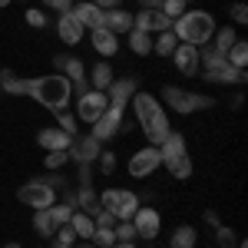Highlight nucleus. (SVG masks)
Wrapping results in <instances>:
<instances>
[{
  "label": "nucleus",
  "instance_id": "nucleus-1",
  "mask_svg": "<svg viewBox=\"0 0 248 248\" xmlns=\"http://www.w3.org/2000/svg\"><path fill=\"white\" fill-rule=\"evenodd\" d=\"M0 86L7 90V93L14 96H27V99H33L40 103L43 109H50V113H60V109H70V99H73V86H70V79L63 77V73H46V77H14L10 70H3L0 73Z\"/></svg>",
  "mask_w": 248,
  "mask_h": 248
},
{
  "label": "nucleus",
  "instance_id": "nucleus-2",
  "mask_svg": "<svg viewBox=\"0 0 248 248\" xmlns=\"http://www.w3.org/2000/svg\"><path fill=\"white\" fill-rule=\"evenodd\" d=\"M133 109H136V123H139V129L146 133L149 139V146H162V139L172 133L169 126V116L162 109V103L155 99L153 93H133Z\"/></svg>",
  "mask_w": 248,
  "mask_h": 248
},
{
  "label": "nucleus",
  "instance_id": "nucleus-3",
  "mask_svg": "<svg viewBox=\"0 0 248 248\" xmlns=\"http://www.w3.org/2000/svg\"><path fill=\"white\" fill-rule=\"evenodd\" d=\"M218 27L209 10H186L182 17L172 20V33L179 43H192V46H205Z\"/></svg>",
  "mask_w": 248,
  "mask_h": 248
},
{
  "label": "nucleus",
  "instance_id": "nucleus-4",
  "mask_svg": "<svg viewBox=\"0 0 248 248\" xmlns=\"http://www.w3.org/2000/svg\"><path fill=\"white\" fill-rule=\"evenodd\" d=\"M199 77L202 79H209V83H218V86H242L248 79L245 70H235L229 60L222 57L218 50H212L209 43L202 46V53H199Z\"/></svg>",
  "mask_w": 248,
  "mask_h": 248
},
{
  "label": "nucleus",
  "instance_id": "nucleus-5",
  "mask_svg": "<svg viewBox=\"0 0 248 248\" xmlns=\"http://www.w3.org/2000/svg\"><path fill=\"white\" fill-rule=\"evenodd\" d=\"M162 99L169 103V109H175L179 116L199 113V109H212L215 99L202 93H192V90H182V86H162Z\"/></svg>",
  "mask_w": 248,
  "mask_h": 248
},
{
  "label": "nucleus",
  "instance_id": "nucleus-6",
  "mask_svg": "<svg viewBox=\"0 0 248 248\" xmlns=\"http://www.w3.org/2000/svg\"><path fill=\"white\" fill-rule=\"evenodd\" d=\"M99 205L106 212H113L116 222H129L136 215V209H139V195L129 189H106V192H99Z\"/></svg>",
  "mask_w": 248,
  "mask_h": 248
},
{
  "label": "nucleus",
  "instance_id": "nucleus-7",
  "mask_svg": "<svg viewBox=\"0 0 248 248\" xmlns=\"http://www.w3.org/2000/svg\"><path fill=\"white\" fill-rule=\"evenodd\" d=\"M17 199L23 205H30V209H50V205H57V189H50L46 182H23L17 189Z\"/></svg>",
  "mask_w": 248,
  "mask_h": 248
},
{
  "label": "nucleus",
  "instance_id": "nucleus-8",
  "mask_svg": "<svg viewBox=\"0 0 248 248\" xmlns=\"http://www.w3.org/2000/svg\"><path fill=\"white\" fill-rule=\"evenodd\" d=\"M162 166V155H159V146H146V149H136L126 162V172L133 179H149L155 169Z\"/></svg>",
  "mask_w": 248,
  "mask_h": 248
},
{
  "label": "nucleus",
  "instance_id": "nucleus-9",
  "mask_svg": "<svg viewBox=\"0 0 248 248\" xmlns=\"http://www.w3.org/2000/svg\"><path fill=\"white\" fill-rule=\"evenodd\" d=\"M106 106H109V96L103 93V90H93V86H90L83 96H77V116L83 119V123H90V126L106 113Z\"/></svg>",
  "mask_w": 248,
  "mask_h": 248
},
{
  "label": "nucleus",
  "instance_id": "nucleus-10",
  "mask_svg": "<svg viewBox=\"0 0 248 248\" xmlns=\"http://www.w3.org/2000/svg\"><path fill=\"white\" fill-rule=\"evenodd\" d=\"M53 66L66 73L70 86H73V96H83L86 90H90V73H86V66H83V60H79V57H57V60H53Z\"/></svg>",
  "mask_w": 248,
  "mask_h": 248
},
{
  "label": "nucleus",
  "instance_id": "nucleus-11",
  "mask_svg": "<svg viewBox=\"0 0 248 248\" xmlns=\"http://www.w3.org/2000/svg\"><path fill=\"white\" fill-rule=\"evenodd\" d=\"M129 222H133V229H136V238H146V242H155V235L162 229V215L153 205H139Z\"/></svg>",
  "mask_w": 248,
  "mask_h": 248
},
{
  "label": "nucleus",
  "instance_id": "nucleus-12",
  "mask_svg": "<svg viewBox=\"0 0 248 248\" xmlns=\"http://www.w3.org/2000/svg\"><path fill=\"white\" fill-rule=\"evenodd\" d=\"M99 146H103V142H96L93 136H77L66 153H70V159H73L77 166H93L96 159H99V153H103Z\"/></svg>",
  "mask_w": 248,
  "mask_h": 248
},
{
  "label": "nucleus",
  "instance_id": "nucleus-13",
  "mask_svg": "<svg viewBox=\"0 0 248 248\" xmlns=\"http://www.w3.org/2000/svg\"><path fill=\"white\" fill-rule=\"evenodd\" d=\"M133 30L162 33V30H172V17H166L162 10H139V14H133Z\"/></svg>",
  "mask_w": 248,
  "mask_h": 248
},
{
  "label": "nucleus",
  "instance_id": "nucleus-14",
  "mask_svg": "<svg viewBox=\"0 0 248 248\" xmlns=\"http://www.w3.org/2000/svg\"><path fill=\"white\" fill-rule=\"evenodd\" d=\"M172 60H175V66H179V73H186V77H199V46H192V43H179V46L172 50Z\"/></svg>",
  "mask_w": 248,
  "mask_h": 248
},
{
  "label": "nucleus",
  "instance_id": "nucleus-15",
  "mask_svg": "<svg viewBox=\"0 0 248 248\" xmlns=\"http://www.w3.org/2000/svg\"><path fill=\"white\" fill-rule=\"evenodd\" d=\"M73 139H77V136H70V133H63L60 126H53V129H40L37 133V146L46 149V153H57V149H70Z\"/></svg>",
  "mask_w": 248,
  "mask_h": 248
},
{
  "label": "nucleus",
  "instance_id": "nucleus-16",
  "mask_svg": "<svg viewBox=\"0 0 248 248\" xmlns=\"http://www.w3.org/2000/svg\"><path fill=\"white\" fill-rule=\"evenodd\" d=\"M57 33H60V40L70 43V46H77L79 40H83V23L73 17V10H66V14L57 17Z\"/></svg>",
  "mask_w": 248,
  "mask_h": 248
},
{
  "label": "nucleus",
  "instance_id": "nucleus-17",
  "mask_svg": "<svg viewBox=\"0 0 248 248\" xmlns=\"http://www.w3.org/2000/svg\"><path fill=\"white\" fill-rule=\"evenodd\" d=\"M103 27L109 30V33H129L133 30V14L129 10H123V7H113V10H103Z\"/></svg>",
  "mask_w": 248,
  "mask_h": 248
},
{
  "label": "nucleus",
  "instance_id": "nucleus-18",
  "mask_svg": "<svg viewBox=\"0 0 248 248\" xmlns=\"http://www.w3.org/2000/svg\"><path fill=\"white\" fill-rule=\"evenodd\" d=\"M90 43L96 46V53H99V57H116V53H119V37H116V33H109L106 27L90 30Z\"/></svg>",
  "mask_w": 248,
  "mask_h": 248
},
{
  "label": "nucleus",
  "instance_id": "nucleus-19",
  "mask_svg": "<svg viewBox=\"0 0 248 248\" xmlns=\"http://www.w3.org/2000/svg\"><path fill=\"white\" fill-rule=\"evenodd\" d=\"M73 17L83 23V30H99L103 27V10L96 3H90V0H83V3L73 7Z\"/></svg>",
  "mask_w": 248,
  "mask_h": 248
},
{
  "label": "nucleus",
  "instance_id": "nucleus-20",
  "mask_svg": "<svg viewBox=\"0 0 248 248\" xmlns=\"http://www.w3.org/2000/svg\"><path fill=\"white\" fill-rule=\"evenodd\" d=\"M136 90H139V79L136 77H123V79H113V86L106 90V96H109L113 103H123V106H126V103L133 99Z\"/></svg>",
  "mask_w": 248,
  "mask_h": 248
},
{
  "label": "nucleus",
  "instance_id": "nucleus-21",
  "mask_svg": "<svg viewBox=\"0 0 248 248\" xmlns=\"http://www.w3.org/2000/svg\"><path fill=\"white\" fill-rule=\"evenodd\" d=\"M113 79H116V73H113V66H109L106 60L96 63L93 70H90V86H93V90H103V93H106V90L113 86Z\"/></svg>",
  "mask_w": 248,
  "mask_h": 248
},
{
  "label": "nucleus",
  "instance_id": "nucleus-22",
  "mask_svg": "<svg viewBox=\"0 0 248 248\" xmlns=\"http://www.w3.org/2000/svg\"><path fill=\"white\" fill-rule=\"evenodd\" d=\"M77 209H79V212H86L90 218H93L96 212L103 209V205H99V195H96L93 186H79V192H77Z\"/></svg>",
  "mask_w": 248,
  "mask_h": 248
},
{
  "label": "nucleus",
  "instance_id": "nucleus-23",
  "mask_svg": "<svg viewBox=\"0 0 248 248\" xmlns=\"http://www.w3.org/2000/svg\"><path fill=\"white\" fill-rule=\"evenodd\" d=\"M70 229L77 232V238H83V242H93L96 222L86 215V212H73V215H70Z\"/></svg>",
  "mask_w": 248,
  "mask_h": 248
},
{
  "label": "nucleus",
  "instance_id": "nucleus-24",
  "mask_svg": "<svg viewBox=\"0 0 248 248\" xmlns=\"http://www.w3.org/2000/svg\"><path fill=\"white\" fill-rule=\"evenodd\" d=\"M182 153H186V136L172 129V133L162 139V146H159V155H162V162H166V159H175V155H182Z\"/></svg>",
  "mask_w": 248,
  "mask_h": 248
},
{
  "label": "nucleus",
  "instance_id": "nucleus-25",
  "mask_svg": "<svg viewBox=\"0 0 248 248\" xmlns=\"http://www.w3.org/2000/svg\"><path fill=\"white\" fill-rule=\"evenodd\" d=\"M126 43H129V50H133L136 57H149L153 53V37L142 33V30H129L126 33Z\"/></svg>",
  "mask_w": 248,
  "mask_h": 248
},
{
  "label": "nucleus",
  "instance_id": "nucleus-26",
  "mask_svg": "<svg viewBox=\"0 0 248 248\" xmlns=\"http://www.w3.org/2000/svg\"><path fill=\"white\" fill-rule=\"evenodd\" d=\"M33 229H37L40 238H53V232H57L53 212H50V209H37V212H33Z\"/></svg>",
  "mask_w": 248,
  "mask_h": 248
},
{
  "label": "nucleus",
  "instance_id": "nucleus-27",
  "mask_svg": "<svg viewBox=\"0 0 248 248\" xmlns=\"http://www.w3.org/2000/svg\"><path fill=\"white\" fill-rule=\"evenodd\" d=\"M162 166L169 169V175H172V179H189V175H192V159H189V153L175 155V159H166Z\"/></svg>",
  "mask_w": 248,
  "mask_h": 248
},
{
  "label": "nucleus",
  "instance_id": "nucleus-28",
  "mask_svg": "<svg viewBox=\"0 0 248 248\" xmlns=\"http://www.w3.org/2000/svg\"><path fill=\"white\" fill-rule=\"evenodd\" d=\"M235 30H232V27H222V30H215V33H212V50H218V53H222V57H229V50H232V43H235Z\"/></svg>",
  "mask_w": 248,
  "mask_h": 248
},
{
  "label": "nucleus",
  "instance_id": "nucleus-29",
  "mask_svg": "<svg viewBox=\"0 0 248 248\" xmlns=\"http://www.w3.org/2000/svg\"><path fill=\"white\" fill-rule=\"evenodd\" d=\"M195 238H199V232L192 229V225H179V229L172 232L169 245L172 248H195Z\"/></svg>",
  "mask_w": 248,
  "mask_h": 248
},
{
  "label": "nucleus",
  "instance_id": "nucleus-30",
  "mask_svg": "<svg viewBox=\"0 0 248 248\" xmlns=\"http://www.w3.org/2000/svg\"><path fill=\"white\" fill-rule=\"evenodd\" d=\"M175 46H179V40H175L172 30H162L159 40H153V53H159V57H172V50H175Z\"/></svg>",
  "mask_w": 248,
  "mask_h": 248
},
{
  "label": "nucleus",
  "instance_id": "nucleus-31",
  "mask_svg": "<svg viewBox=\"0 0 248 248\" xmlns=\"http://www.w3.org/2000/svg\"><path fill=\"white\" fill-rule=\"evenodd\" d=\"M225 60H229L235 70H245V63H248V43H245V40H235Z\"/></svg>",
  "mask_w": 248,
  "mask_h": 248
},
{
  "label": "nucleus",
  "instance_id": "nucleus-32",
  "mask_svg": "<svg viewBox=\"0 0 248 248\" xmlns=\"http://www.w3.org/2000/svg\"><path fill=\"white\" fill-rule=\"evenodd\" d=\"M66 162H70V153H66V149H57V153H46V159H43V166H46L50 172L63 169Z\"/></svg>",
  "mask_w": 248,
  "mask_h": 248
},
{
  "label": "nucleus",
  "instance_id": "nucleus-33",
  "mask_svg": "<svg viewBox=\"0 0 248 248\" xmlns=\"http://www.w3.org/2000/svg\"><path fill=\"white\" fill-rule=\"evenodd\" d=\"M53 116H57V123H60V129H63V133L79 136V133H77V116L70 113V109H60V113H53Z\"/></svg>",
  "mask_w": 248,
  "mask_h": 248
},
{
  "label": "nucleus",
  "instance_id": "nucleus-34",
  "mask_svg": "<svg viewBox=\"0 0 248 248\" xmlns=\"http://www.w3.org/2000/svg\"><path fill=\"white\" fill-rule=\"evenodd\" d=\"M215 235H218V248H235L238 245V235H235V229H229V225H218Z\"/></svg>",
  "mask_w": 248,
  "mask_h": 248
},
{
  "label": "nucleus",
  "instance_id": "nucleus-35",
  "mask_svg": "<svg viewBox=\"0 0 248 248\" xmlns=\"http://www.w3.org/2000/svg\"><path fill=\"white\" fill-rule=\"evenodd\" d=\"M93 245H96V248H113V245H116L113 229H99V225H96V232H93Z\"/></svg>",
  "mask_w": 248,
  "mask_h": 248
},
{
  "label": "nucleus",
  "instance_id": "nucleus-36",
  "mask_svg": "<svg viewBox=\"0 0 248 248\" xmlns=\"http://www.w3.org/2000/svg\"><path fill=\"white\" fill-rule=\"evenodd\" d=\"M113 235H116V242H136L133 222H116V225H113Z\"/></svg>",
  "mask_w": 248,
  "mask_h": 248
},
{
  "label": "nucleus",
  "instance_id": "nucleus-37",
  "mask_svg": "<svg viewBox=\"0 0 248 248\" xmlns=\"http://www.w3.org/2000/svg\"><path fill=\"white\" fill-rule=\"evenodd\" d=\"M27 23H30L33 30H46V23H50V17H46L43 10H27Z\"/></svg>",
  "mask_w": 248,
  "mask_h": 248
},
{
  "label": "nucleus",
  "instance_id": "nucleus-38",
  "mask_svg": "<svg viewBox=\"0 0 248 248\" xmlns=\"http://www.w3.org/2000/svg\"><path fill=\"white\" fill-rule=\"evenodd\" d=\"M53 235H57V242H63V245H77V232L70 229V222H66V225H60Z\"/></svg>",
  "mask_w": 248,
  "mask_h": 248
},
{
  "label": "nucleus",
  "instance_id": "nucleus-39",
  "mask_svg": "<svg viewBox=\"0 0 248 248\" xmlns=\"http://www.w3.org/2000/svg\"><path fill=\"white\" fill-rule=\"evenodd\" d=\"M113 169H116V155L113 153H99V172H103V175H113Z\"/></svg>",
  "mask_w": 248,
  "mask_h": 248
},
{
  "label": "nucleus",
  "instance_id": "nucleus-40",
  "mask_svg": "<svg viewBox=\"0 0 248 248\" xmlns=\"http://www.w3.org/2000/svg\"><path fill=\"white\" fill-rule=\"evenodd\" d=\"M93 222L99 225V229H113V225H116L113 212H106V209H99V212H96V215H93Z\"/></svg>",
  "mask_w": 248,
  "mask_h": 248
},
{
  "label": "nucleus",
  "instance_id": "nucleus-41",
  "mask_svg": "<svg viewBox=\"0 0 248 248\" xmlns=\"http://www.w3.org/2000/svg\"><path fill=\"white\" fill-rule=\"evenodd\" d=\"M232 20H235V23H248V7L245 3H242V0H238V3H232Z\"/></svg>",
  "mask_w": 248,
  "mask_h": 248
},
{
  "label": "nucleus",
  "instance_id": "nucleus-42",
  "mask_svg": "<svg viewBox=\"0 0 248 248\" xmlns=\"http://www.w3.org/2000/svg\"><path fill=\"white\" fill-rule=\"evenodd\" d=\"M43 7H50L57 14H66V10H73V0H43Z\"/></svg>",
  "mask_w": 248,
  "mask_h": 248
},
{
  "label": "nucleus",
  "instance_id": "nucleus-43",
  "mask_svg": "<svg viewBox=\"0 0 248 248\" xmlns=\"http://www.w3.org/2000/svg\"><path fill=\"white\" fill-rule=\"evenodd\" d=\"M40 182H46L50 189H66V179H63V175H57V172H53V175H46V179H40Z\"/></svg>",
  "mask_w": 248,
  "mask_h": 248
},
{
  "label": "nucleus",
  "instance_id": "nucleus-44",
  "mask_svg": "<svg viewBox=\"0 0 248 248\" xmlns=\"http://www.w3.org/2000/svg\"><path fill=\"white\" fill-rule=\"evenodd\" d=\"M90 3H96L99 10H113V7H119L123 0H90Z\"/></svg>",
  "mask_w": 248,
  "mask_h": 248
},
{
  "label": "nucleus",
  "instance_id": "nucleus-45",
  "mask_svg": "<svg viewBox=\"0 0 248 248\" xmlns=\"http://www.w3.org/2000/svg\"><path fill=\"white\" fill-rule=\"evenodd\" d=\"M139 7H142V10H159L162 0H139Z\"/></svg>",
  "mask_w": 248,
  "mask_h": 248
},
{
  "label": "nucleus",
  "instance_id": "nucleus-46",
  "mask_svg": "<svg viewBox=\"0 0 248 248\" xmlns=\"http://www.w3.org/2000/svg\"><path fill=\"white\" fill-rule=\"evenodd\" d=\"M205 222H209L212 229H218V225H222V222H218V215H215V212H205Z\"/></svg>",
  "mask_w": 248,
  "mask_h": 248
},
{
  "label": "nucleus",
  "instance_id": "nucleus-47",
  "mask_svg": "<svg viewBox=\"0 0 248 248\" xmlns=\"http://www.w3.org/2000/svg\"><path fill=\"white\" fill-rule=\"evenodd\" d=\"M113 248H136V245H133V242H116Z\"/></svg>",
  "mask_w": 248,
  "mask_h": 248
},
{
  "label": "nucleus",
  "instance_id": "nucleus-48",
  "mask_svg": "<svg viewBox=\"0 0 248 248\" xmlns=\"http://www.w3.org/2000/svg\"><path fill=\"white\" fill-rule=\"evenodd\" d=\"M73 248H96L93 242H83V245H73Z\"/></svg>",
  "mask_w": 248,
  "mask_h": 248
},
{
  "label": "nucleus",
  "instance_id": "nucleus-49",
  "mask_svg": "<svg viewBox=\"0 0 248 248\" xmlns=\"http://www.w3.org/2000/svg\"><path fill=\"white\" fill-rule=\"evenodd\" d=\"M53 248H73V245H63V242H53Z\"/></svg>",
  "mask_w": 248,
  "mask_h": 248
},
{
  "label": "nucleus",
  "instance_id": "nucleus-50",
  "mask_svg": "<svg viewBox=\"0 0 248 248\" xmlns=\"http://www.w3.org/2000/svg\"><path fill=\"white\" fill-rule=\"evenodd\" d=\"M3 248H23V245H20V242H10V245H3Z\"/></svg>",
  "mask_w": 248,
  "mask_h": 248
},
{
  "label": "nucleus",
  "instance_id": "nucleus-51",
  "mask_svg": "<svg viewBox=\"0 0 248 248\" xmlns=\"http://www.w3.org/2000/svg\"><path fill=\"white\" fill-rule=\"evenodd\" d=\"M235 248H248V245H245V242H238V245H235Z\"/></svg>",
  "mask_w": 248,
  "mask_h": 248
},
{
  "label": "nucleus",
  "instance_id": "nucleus-52",
  "mask_svg": "<svg viewBox=\"0 0 248 248\" xmlns=\"http://www.w3.org/2000/svg\"><path fill=\"white\" fill-rule=\"evenodd\" d=\"M7 3H10V0H0V7H7Z\"/></svg>",
  "mask_w": 248,
  "mask_h": 248
},
{
  "label": "nucleus",
  "instance_id": "nucleus-53",
  "mask_svg": "<svg viewBox=\"0 0 248 248\" xmlns=\"http://www.w3.org/2000/svg\"><path fill=\"white\" fill-rule=\"evenodd\" d=\"M146 248H153V242H149V245H146Z\"/></svg>",
  "mask_w": 248,
  "mask_h": 248
},
{
  "label": "nucleus",
  "instance_id": "nucleus-54",
  "mask_svg": "<svg viewBox=\"0 0 248 248\" xmlns=\"http://www.w3.org/2000/svg\"><path fill=\"white\" fill-rule=\"evenodd\" d=\"M186 3H189V0H186Z\"/></svg>",
  "mask_w": 248,
  "mask_h": 248
}]
</instances>
